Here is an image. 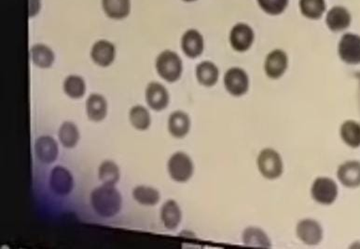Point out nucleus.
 Here are the masks:
<instances>
[{
	"instance_id": "f257e3e1",
	"label": "nucleus",
	"mask_w": 360,
	"mask_h": 249,
	"mask_svg": "<svg viewBox=\"0 0 360 249\" xmlns=\"http://www.w3.org/2000/svg\"><path fill=\"white\" fill-rule=\"evenodd\" d=\"M90 198L94 210L103 217H112L121 210L122 196L114 185L99 186L91 191Z\"/></svg>"
},
{
	"instance_id": "f03ea898",
	"label": "nucleus",
	"mask_w": 360,
	"mask_h": 249,
	"mask_svg": "<svg viewBox=\"0 0 360 249\" xmlns=\"http://www.w3.org/2000/svg\"><path fill=\"white\" fill-rule=\"evenodd\" d=\"M155 67L157 73L162 79L174 83L181 77L183 62L175 51L167 50L157 56Z\"/></svg>"
},
{
	"instance_id": "7ed1b4c3",
	"label": "nucleus",
	"mask_w": 360,
	"mask_h": 249,
	"mask_svg": "<svg viewBox=\"0 0 360 249\" xmlns=\"http://www.w3.org/2000/svg\"><path fill=\"white\" fill-rule=\"evenodd\" d=\"M257 164H258L259 173L264 178L276 180L282 175V159L274 149L267 148L262 150L259 154Z\"/></svg>"
},
{
	"instance_id": "20e7f679",
	"label": "nucleus",
	"mask_w": 360,
	"mask_h": 249,
	"mask_svg": "<svg viewBox=\"0 0 360 249\" xmlns=\"http://www.w3.org/2000/svg\"><path fill=\"white\" fill-rule=\"evenodd\" d=\"M168 173L175 182H186L193 175V163L191 157L178 152L170 157L167 164Z\"/></svg>"
},
{
	"instance_id": "39448f33",
	"label": "nucleus",
	"mask_w": 360,
	"mask_h": 249,
	"mask_svg": "<svg viewBox=\"0 0 360 249\" xmlns=\"http://www.w3.org/2000/svg\"><path fill=\"white\" fill-rule=\"evenodd\" d=\"M311 194L316 202L322 205H330L338 196V186L330 178H317L311 188Z\"/></svg>"
},
{
	"instance_id": "423d86ee",
	"label": "nucleus",
	"mask_w": 360,
	"mask_h": 249,
	"mask_svg": "<svg viewBox=\"0 0 360 249\" xmlns=\"http://www.w3.org/2000/svg\"><path fill=\"white\" fill-rule=\"evenodd\" d=\"M224 82L226 90L236 97L244 95L250 88L248 74L239 67H233L226 72Z\"/></svg>"
},
{
	"instance_id": "0eeeda50",
	"label": "nucleus",
	"mask_w": 360,
	"mask_h": 249,
	"mask_svg": "<svg viewBox=\"0 0 360 249\" xmlns=\"http://www.w3.org/2000/svg\"><path fill=\"white\" fill-rule=\"evenodd\" d=\"M338 53L342 61L348 65L360 64V36L355 34H345L340 40Z\"/></svg>"
},
{
	"instance_id": "6e6552de",
	"label": "nucleus",
	"mask_w": 360,
	"mask_h": 249,
	"mask_svg": "<svg viewBox=\"0 0 360 249\" xmlns=\"http://www.w3.org/2000/svg\"><path fill=\"white\" fill-rule=\"evenodd\" d=\"M50 186L53 193L60 196H68L72 191L74 180L72 174L61 166H57L51 170Z\"/></svg>"
},
{
	"instance_id": "1a4fd4ad",
	"label": "nucleus",
	"mask_w": 360,
	"mask_h": 249,
	"mask_svg": "<svg viewBox=\"0 0 360 249\" xmlns=\"http://www.w3.org/2000/svg\"><path fill=\"white\" fill-rule=\"evenodd\" d=\"M254 42V31L250 25L237 24L230 33V43L234 51L245 53L250 50Z\"/></svg>"
},
{
	"instance_id": "9d476101",
	"label": "nucleus",
	"mask_w": 360,
	"mask_h": 249,
	"mask_svg": "<svg viewBox=\"0 0 360 249\" xmlns=\"http://www.w3.org/2000/svg\"><path fill=\"white\" fill-rule=\"evenodd\" d=\"M146 102L153 110H165L169 104V93L164 85L158 82H150L146 88Z\"/></svg>"
},
{
	"instance_id": "9b49d317",
	"label": "nucleus",
	"mask_w": 360,
	"mask_h": 249,
	"mask_svg": "<svg viewBox=\"0 0 360 249\" xmlns=\"http://www.w3.org/2000/svg\"><path fill=\"white\" fill-rule=\"evenodd\" d=\"M298 238L305 245H316L321 242L323 237L322 227L315 220H302L296 228Z\"/></svg>"
},
{
	"instance_id": "f8f14e48",
	"label": "nucleus",
	"mask_w": 360,
	"mask_h": 249,
	"mask_svg": "<svg viewBox=\"0 0 360 249\" xmlns=\"http://www.w3.org/2000/svg\"><path fill=\"white\" fill-rule=\"evenodd\" d=\"M115 46L108 40H98L91 47V58L94 64L98 65V67H110L115 61Z\"/></svg>"
},
{
	"instance_id": "ddd939ff",
	"label": "nucleus",
	"mask_w": 360,
	"mask_h": 249,
	"mask_svg": "<svg viewBox=\"0 0 360 249\" xmlns=\"http://www.w3.org/2000/svg\"><path fill=\"white\" fill-rule=\"evenodd\" d=\"M288 67V55L281 50L271 51L264 62L265 73L271 79H280L287 71Z\"/></svg>"
},
{
	"instance_id": "4468645a",
	"label": "nucleus",
	"mask_w": 360,
	"mask_h": 249,
	"mask_svg": "<svg viewBox=\"0 0 360 249\" xmlns=\"http://www.w3.org/2000/svg\"><path fill=\"white\" fill-rule=\"evenodd\" d=\"M35 154L37 159L44 164L56 161L59 154L58 144L51 136H41L36 140Z\"/></svg>"
},
{
	"instance_id": "2eb2a0df",
	"label": "nucleus",
	"mask_w": 360,
	"mask_h": 249,
	"mask_svg": "<svg viewBox=\"0 0 360 249\" xmlns=\"http://www.w3.org/2000/svg\"><path fill=\"white\" fill-rule=\"evenodd\" d=\"M181 48L186 56L195 59L204 51V37L195 29L186 31L181 37Z\"/></svg>"
},
{
	"instance_id": "dca6fc26",
	"label": "nucleus",
	"mask_w": 360,
	"mask_h": 249,
	"mask_svg": "<svg viewBox=\"0 0 360 249\" xmlns=\"http://www.w3.org/2000/svg\"><path fill=\"white\" fill-rule=\"evenodd\" d=\"M326 24L333 32L344 31L350 27L351 14L347 8L336 6L328 11Z\"/></svg>"
},
{
	"instance_id": "f3484780",
	"label": "nucleus",
	"mask_w": 360,
	"mask_h": 249,
	"mask_svg": "<svg viewBox=\"0 0 360 249\" xmlns=\"http://www.w3.org/2000/svg\"><path fill=\"white\" fill-rule=\"evenodd\" d=\"M340 182L345 187L356 188L360 186V162L348 161L340 166L337 171Z\"/></svg>"
},
{
	"instance_id": "a211bd4d",
	"label": "nucleus",
	"mask_w": 360,
	"mask_h": 249,
	"mask_svg": "<svg viewBox=\"0 0 360 249\" xmlns=\"http://www.w3.org/2000/svg\"><path fill=\"white\" fill-rule=\"evenodd\" d=\"M191 130V119L187 114L182 111H176L170 114L168 119V130L175 138H184Z\"/></svg>"
},
{
	"instance_id": "6ab92c4d",
	"label": "nucleus",
	"mask_w": 360,
	"mask_h": 249,
	"mask_svg": "<svg viewBox=\"0 0 360 249\" xmlns=\"http://www.w3.org/2000/svg\"><path fill=\"white\" fill-rule=\"evenodd\" d=\"M86 113L91 121L104 120L108 114V102L104 97L97 93L91 94L86 101Z\"/></svg>"
},
{
	"instance_id": "aec40b11",
	"label": "nucleus",
	"mask_w": 360,
	"mask_h": 249,
	"mask_svg": "<svg viewBox=\"0 0 360 249\" xmlns=\"http://www.w3.org/2000/svg\"><path fill=\"white\" fill-rule=\"evenodd\" d=\"M161 220L168 230H175L181 222L182 213L175 200H168L162 205Z\"/></svg>"
},
{
	"instance_id": "412c9836",
	"label": "nucleus",
	"mask_w": 360,
	"mask_h": 249,
	"mask_svg": "<svg viewBox=\"0 0 360 249\" xmlns=\"http://www.w3.org/2000/svg\"><path fill=\"white\" fill-rule=\"evenodd\" d=\"M102 8L108 18L122 20L129 15L130 0H102Z\"/></svg>"
},
{
	"instance_id": "4be33fe9",
	"label": "nucleus",
	"mask_w": 360,
	"mask_h": 249,
	"mask_svg": "<svg viewBox=\"0 0 360 249\" xmlns=\"http://www.w3.org/2000/svg\"><path fill=\"white\" fill-rule=\"evenodd\" d=\"M196 79L205 87H213L218 82L219 68L213 62L205 61L197 65Z\"/></svg>"
},
{
	"instance_id": "5701e85b",
	"label": "nucleus",
	"mask_w": 360,
	"mask_h": 249,
	"mask_svg": "<svg viewBox=\"0 0 360 249\" xmlns=\"http://www.w3.org/2000/svg\"><path fill=\"white\" fill-rule=\"evenodd\" d=\"M30 57L33 64L42 69L50 68L56 60L53 51L44 44L34 45L30 50Z\"/></svg>"
},
{
	"instance_id": "b1692460",
	"label": "nucleus",
	"mask_w": 360,
	"mask_h": 249,
	"mask_svg": "<svg viewBox=\"0 0 360 249\" xmlns=\"http://www.w3.org/2000/svg\"><path fill=\"white\" fill-rule=\"evenodd\" d=\"M243 241L248 247L268 248H271L269 237L261 229L250 227L243 234Z\"/></svg>"
},
{
	"instance_id": "393cba45",
	"label": "nucleus",
	"mask_w": 360,
	"mask_h": 249,
	"mask_svg": "<svg viewBox=\"0 0 360 249\" xmlns=\"http://www.w3.org/2000/svg\"><path fill=\"white\" fill-rule=\"evenodd\" d=\"M340 135L342 142L352 148L360 146V124L353 120H347L342 125Z\"/></svg>"
},
{
	"instance_id": "a878e982",
	"label": "nucleus",
	"mask_w": 360,
	"mask_h": 249,
	"mask_svg": "<svg viewBox=\"0 0 360 249\" xmlns=\"http://www.w3.org/2000/svg\"><path fill=\"white\" fill-rule=\"evenodd\" d=\"M59 141L64 147L71 149L78 144L79 131L72 122H64L59 128Z\"/></svg>"
},
{
	"instance_id": "bb28decb",
	"label": "nucleus",
	"mask_w": 360,
	"mask_h": 249,
	"mask_svg": "<svg viewBox=\"0 0 360 249\" xmlns=\"http://www.w3.org/2000/svg\"><path fill=\"white\" fill-rule=\"evenodd\" d=\"M133 197L140 205L155 206L158 204L161 196L158 190L155 188L148 187V186H137L133 191Z\"/></svg>"
},
{
	"instance_id": "cd10ccee",
	"label": "nucleus",
	"mask_w": 360,
	"mask_h": 249,
	"mask_svg": "<svg viewBox=\"0 0 360 249\" xmlns=\"http://www.w3.org/2000/svg\"><path fill=\"white\" fill-rule=\"evenodd\" d=\"M63 88H64L65 93L71 99H81L86 91L84 79L77 74L68 76L65 79Z\"/></svg>"
},
{
	"instance_id": "c85d7f7f",
	"label": "nucleus",
	"mask_w": 360,
	"mask_h": 249,
	"mask_svg": "<svg viewBox=\"0 0 360 249\" xmlns=\"http://www.w3.org/2000/svg\"><path fill=\"white\" fill-rule=\"evenodd\" d=\"M299 6L302 15L311 20L321 18L326 11L325 0H300Z\"/></svg>"
},
{
	"instance_id": "c756f323",
	"label": "nucleus",
	"mask_w": 360,
	"mask_h": 249,
	"mask_svg": "<svg viewBox=\"0 0 360 249\" xmlns=\"http://www.w3.org/2000/svg\"><path fill=\"white\" fill-rule=\"evenodd\" d=\"M121 173L116 163L107 160L100 165L98 170V178L103 184L115 185L119 182Z\"/></svg>"
},
{
	"instance_id": "7c9ffc66",
	"label": "nucleus",
	"mask_w": 360,
	"mask_h": 249,
	"mask_svg": "<svg viewBox=\"0 0 360 249\" xmlns=\"http://www.w3.org/2000/svg\"><path fill=\"white\" fill-rule=\"evenodd\" d=\"M129 120L133 127L139 130H146L150 128L151 117L147 108L142 105H136L131 108L129 112Z\"/></svg>"
},
{
	"instance_id": "2f4dec72",
	"label": "nucleus",
	"mask_w": 360,
	"mask_h": 249,
	"mask_svg": "<svg viewBox=\"0 0 360 249\" xmlns=\"http://www.w3.org/2000/svg\"><path fill=\"white\" fill-rule=\"evenodd\" d=\"M259 8L270 15H279L284 13L288 5V0H257Z\"/></svg>"
},
{
	"instance_id": "473e14b6",
	"label": "nucleus",
	"mask_w": 360,
	"mask_h": 249,
	"mask_svg": "<svg viewBox=\"0 0 360 249\" xmlns=\"http://www.w3.org/2000/svg\"><path fill=\"white\" fill-rule=\"evenodd\" d=\"M41 11V0H30V15L36 16Z\"/></svg>"
},
{
	"instance_id": "72a5a7b5",
	"label": "nucleus",
	"mask_w": 360,
	"mask_h": 249,
	"mask_svg": "<svg viewBox=\"0 0 360 249\" xmlns=\"http://www.w3.org/2000/svg\"><path fill=\"white\" fill-rule=\"evenodd\" d=\"M183 1H185V2H193V1H195V0H183Z\"/></svg>"
}]
</instances>
